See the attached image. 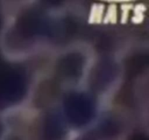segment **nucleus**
<instances>
[{
	"label": "nucleus",
	"instance_id": "f257e3e1",
	"mask_svg": "<svg viewBox=\"0 0 149 140\" xmlns=\"http://www.w3.org/2000/svg\"><path fill=\"white\" fill-rule=\"evenodd\" d=\"M4 131L2 125L0 123V140H4Z\"/></svg>",
	"mask_w": 149,
	"mask_h": 140
}]
</instances>
